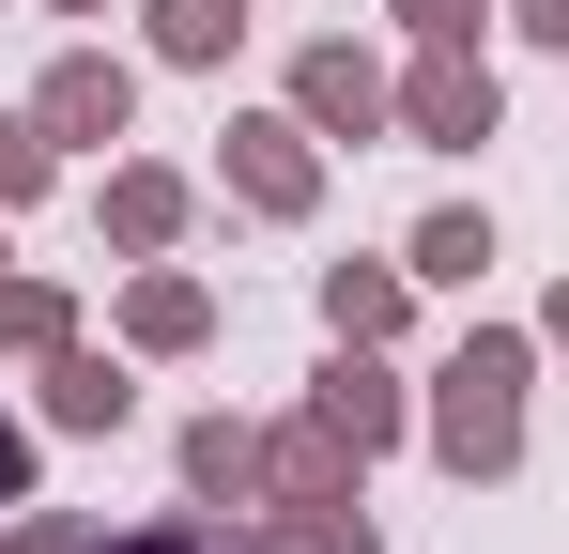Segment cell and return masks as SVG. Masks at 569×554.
<instances>
[{
    "instance_id": "obj_9",
    "label": "cell",
    "mask_w": 569,
    "mask_h": 554,
    "mask_svg": "<svg viewBox=\"0 0 569 554\" xmlns=\"http://www.w3.org/2000/svg\"><path fill=\"white\" fill-rule=\"evenodd\" d=\"M31 416H47V432H62V447H108V432H123V416H139V355H123V339H93V324H78V339H62V355H31Z\"/></svg>"
},
{
    "instance_id": "obj_1",
    "label": "cell",
    "mask_w": 569,
    "mask_h": 554,
    "mask_svg": "<svg viewBox=\"0 0 569 554\" xmlns=\"http://www.w3.org/2000/svg\"><path fill=\"white\" fill-rule=\"evenodd\" d=\"M416 447L447 462L462 493L523 477V447H539V324H492L477 308L462 339L431 355V385H416Z\"/></svg>"
},
{
    "instance_id": "obj_6",
    "label": "cell",
    "mask_w": 569,
    "mask_h": 554,
    "mask_svg": "<svg viewBox=\"0 0 569 554\" xmlns=\"http://www.w3.org/2000/svg\"><path fill=\"white\" fill-rule=\"evenodd\" d=\"M200 231V170H170V155H108L93 170V247L108 263H186Z\"/></svg>"
},
{
    "instance_id": "obj_11",
    "label": "cell",
    "mask_w": 569,
    "mask_h": 554,
    "mask_svg": "<svg viewBox=\"0 0 569 554\" xmlns=\"http://www.w3.org/2000/svg\"><path fill=\"white\" fill-rule=\"evenodd\" d=\"M308 308H323V339L400 355V339H416V263H400V247H385V263H323V277H308Z\"/></svg>"
},
{
    "instance_id": "obj_10",
    "label": "cell",
    "mask_w": 569,
    "mask_h": 554,
    "mask_svg": "<svg viewBox=\"0 0 569 554\" xmlns=\"http://www.w3.org/2000/svg\"><path fill=\"white\" fill-rule=\"evenodd\" d=\"M262 462H278V416H231V400H200L186 432H170L186 508H262Z\"/></svg>"
},
{
    "instance_id": "obj_24",
    "label": "cell",
    "mask_w": 569,
    "mask_h": 554,
    "mask_svg": "<svg viewBox=\"0 0 569 554\" xmlns=\"http://www.w3.org/2000/svg\"><path fill=\"white\" fill-rule=\"evenodd\" d=\"M47 16H108V0H47Z\"/></svg>"
},
{
    "instance_id": "obj_5",
    "label": "cell",
    "mask_w": 569,
    "mask_h": 554,
    "mask_svg": "<svg viewBox=\"0 0 569 554\" xmlns=\"http://www.w3.org/2000/svg\"><path fill=\"white\" fill-rule=\"evenodd\" d=\"M400 139H416V155H492V139H508L492 47H400Z\"/></svg>"
},
{
    "instance_id": "obj_8",
    "label": "cell",
    "mask_w": 569,
    "mask_h": 554,
    "mask_svg": "<svg viewBox=\"0 0 569 554\" xmlns=\"http://www.w3.org/2000/svg\"><path fill=\"white\" fill-rule=\"evenodd\" d=\"M108 339H123L139 369L216 355V277H200V263H123V293H108Z\"/></svg>"
},
{
    "instance_id": "obj_22",
    "label": "cell",
    "mask_w": 569,
    "mask_h": 554,
    "mask_svg": "<svg viewBox=\"0 0 569 554\" xmlns=\"http://www.w3.org/2000/svg\"><path fill=\"white\" fill-rule=\"evenodd\" d=\"M539 355H569V277H555V293H539Z\"/></svg>"
},
{
    "instance_id": "obj_13",
    "label": "cell",
    "mask_w": 569,
    "mask_h": 554,
    "mask_svg": "<svg viewBox=\"0 0 569 554\" xmlns=\"http://www.w3.org/2000/svg\"><path fill=\"white\" fill-rule=\"evenodd\" d=\"M231 47H247V0H139V62H170V78H231Z\"/></svg>"
},
{
    "instance_id": "obj_4",
    "label": "cell",
    "mask_w": 569,
    "mask_h": 554,
    "mask_svg": "<svg viewBox=\"0 0 569 554\" xmlns=\"http://www.w3.org/2000/svg\"><path fill=\"white\" fill-rule=\"evenodd\" d=\"M31 123L62 139V170H108V155L139 139V62H123L108 31H78V47H47V78H31Z\"/></svg>"
},
{
    "instance_id": "obj_12",
    "label": "cell",
    "mask_w": 569,
    "mask_h": 554,
    "mask_svg": "<svg viewBox=\"0 0 569 554\" xmlns=\"http://www.w3.org/2000/svg\"><path fill=\"white\" fill-rule=\"evenodd\" d=\"M400 263H416V293H477V277L508 263V231H492V200H431L400 231Z\"/></svg>"
},
{
    "instance_id": "obj_3",
    "label": "cell",
    "mask_w": 569,
    "mask_h": 554,
    "mask_svg": "<svg viewBox=\"0 0 569 554\" xmlns=\"http://www.w3.org/2000/svg\"><path fill=\"white\" fill-rule=\"evenodd\" d=\"M278 92H292V123H308V139H339V155L400 139V62H385L370 31H308V47L278 62Z\"/></svg>"
},
{
    "instance_id": "obj_15",
    "label": "cell",
    "mask_w": 569,
    "mask_h": 554,
    "mask_svg": "<svg viewBox=\"0 0 569 554\" xmlns=\"http://www.w3.org/2000/svg\"><path fill=\"white\" fill-rule=\"evenodd\" d=\"M78 554H278L247 508H154V524H78Z\"/></svg>"
},
{
    "instance_id": "obj_16",
    "label": "cell",
    "mask_w": 569,
    "mask_h": 554,
    "mask_svg": "<svg viewBox=\"0 0 569 554\" xmlns=\"http://www.w3.org/2000/svg\"><path fill=\"white\" fill-rule=\"evenodd\" d=\"M93 308H78V277H47V263H16L0 277V369H31V355H62Z\"/></svg>"
},
{
    "instance_id": "obj_7",
    "label": "cell",
    "mask_w": 569,
    "mask_h": 554,
    "mask_svg": "<svg viewBox=\"0 0 569 554\" xmlns=\"http://www.w3.org/2000/svg\"><path fill=\"white\" fill-rule=\"evenodd\" d=\"M308 416H323L355 462H400V447H416V385H400V355H370V339H323V369H308Z\"/></svg>"
},
{
    "instance_id": "obj_18",
    "label": "cell",
    "mask_w": 569,
    "mask_h": 554,
    "mask_svg": "<svg viewBox=\"0 0 569 554\" xmlns=\"http://www.w3.org/2000/svg\"><path fill=\"white\" fill-rule=\"evenodd\" d=\"M47 185H62V139L31 123V92L0 108V216H47Z\"/></svg>"
},
{
    "instance_id": "obj_21",
    "label": "cell",
    "mask_w": 569,
    "mask_h": 554,
    "mask_svg": "<svg viewBox=\"0 0 569 554\" xmlns=\"http://www.w3.org/2000/svg\"><path fill=\"white\" fill-rule=\"evenodd\" d=\"M508 47H539V62H569V0H508Z\"/></svg>"
},
{
    "instance_id": "obj_14",
    "label": "cell",
    "mask_w": 569,
    "mask_h": 554,
    "mask_svg": "<svg viewBox=\"0 0 569 554\" xmlns=\"http://www.w3.org/2000/svg\"><path fill=\"white\" fill-rule=\"evenodd\" d=\"M323 493H370V462L292 400V416H278V462H262V508H323Z\"/></svg>"
},
{
    "instance_id": "obj_19",
    "label": "cell",
    "mask_w": 569,
    "mask_h": 554,
    "mask_svg": "<svg viewBox=\"0 0 569 554\" xmlns=\"http://www.w3.org/2000/svg\"><path fill=\"white\" fill-rule=\"evenodd\" d=\"M385 31H400V47H492L508 0H385Z\"/></svg>"
},
{
    "instance_id": "obj_23",
    "label": "cell",
    "mask_w": 569,
    "mask_h": 554,
    "mask_svg": "<svg viewBox=\"0 0 569 554\" xmlns=\"http://www.w3.org/2000/svg\"><path fill=\"white\" fill-rule=\"evenodd\" d=\"M0 277H16V216H0Z\"/></svg>"
},
{
    "instance_id": "obj_2",
    "label": "cell",
    "mask_w": 569,
    "mask_h": 554,
    "mask_svg": "<svg viewBox=\"0 0 569 554\" xmlns=\"http://www.w3.org/2000/svg\"><path fill=\"white\" fill-rule=\"evenodd\" d=\"M216 200L262 216V231H308V216L339 200V139H308L292 92H278V108H231V123H216Z\"/></svg>"
},
{
    "instance_id": "obj_17",
    "label": "cell",
    "mask_w": 569,
    "mask_h": 554,
    "mask_svg": "<svg viewBox=\"0 0 569 554\" xmlns=\"http://www.w3.org/2000/svg\"><path fill=\"white\" fill-rule=\"evenodd\" d=\"M278 554H385V524H370V493H323V508H247Z\"/></svg>"
},
{
    "instance_id": "obj_20",
    "label": "cell",
    "mask_w": 569,
    "mask_h": 554,
    "mask_svg": "<svg viewBox=\"0 0 569 554\" xmlns=\"http://www.w3.org/2000/svg\"><path fill=\"white\" fill-rule=\"evenodd\" d=\"M31 493H47V416H16V400H0V524H16Z\"/></svg>"
}]
</instances>
